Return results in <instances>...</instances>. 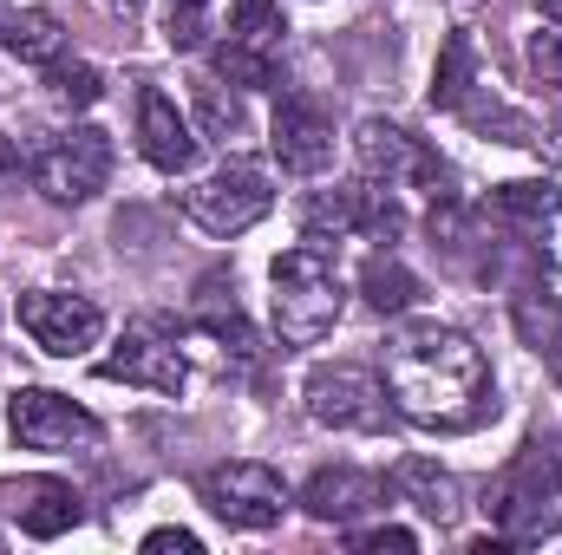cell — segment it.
<instances>
[{
	"instance_id": "cell-1",
	"label": "cell",
	"mask_w": 562,
	"mask_h": 555,
	"mask_svg": "<svg viewBox=\"0 0 562 555\" xmlns=\"http://www.w3.org/2000/svg\"><path fill=\"white\" fill-rule=\"evenodd\" d=\"M386 399L425 431H471L497 412L484 347L458 327H400L386 340Z\"/></svg>"
},
{
	"instance_id": "cell-2",
	"label": "cell",
	"mask_w": 562,
	"mask_h": 555,
	"mask_svg": "<svg viewBox=\"0 0 562 555\" xmlns=\"http://www.w3.org/2000/svg\"><path fill=\"white\" fill-rule=\"evenodd\" d=\"M269 281H276V294H269L276 333L288 340V347H314V340L334 333L347 287H340V269H334V256H327L321 242L281 249L276 262H269Z\"/></svg>"
},
{
	"instance_id": "cell-3",
	"label": "cell",
	"mask_w": 562,
	"mask_h": 555,
	"mask_svg": "<svg viewBox=\"0 0 562 555\" xmlns=\"http://www.w3.org/2000/svg\"><path fill=\"white\" fill-rule=\"evenodd\" d=\"M269 209H276V190H269V177H262L256 163H223L216 177H203V183L183 190V216H190L203 236H243V229H256Z\"/></svg>"
},
{
	"instance_id": "cell-4",
	"label": "cell",
	"mask_w": 562,
	"mask_h": 555,
	"mask_svg": "<svg viewBox=\"0 0 562 555\" xmlns=\"http://www.w3.org/2000/svg\"><path fill=\"white\" fill-rule=\"evenodd\" d=\"M196 497L229 530H269V523H281V510H288V484H281L269 464H256V457H229V464L203 471Z\"/></svg>"
},
{
	"instance_id": "cell-5",
	"label": "cell",
	"mask_w": 562,
	"mask_h": 555,
	"mask_svg": "<svg viewBox=\"0 0 562 555\" xmlns=\"http://www.w3.org/2000/svg\"><path fill=\"white\" fill-rule=\"evenodd\" d=\"M301 399H307V418L327 431H386V418H393L386 386L360 366H314Z\"/></svg>"
},
{
	"instance_id": "cell-6",
	"label": "cell",
	"mask_w": 562,
	"mask_h": 555,
	"mask_svg": "<svg viewBox=\"0 0 562 555\" xmlns=\"http://www.w3.org/2000/svg\"><path fill=\"white\" fill-rule=\"evenodd\" d=\"M7 424L26 451H99V438H105V424L86 406H72L66 393H46V386H20L7 399Z\"/></svg>"
},
{
	"instance_id": "cell-7",
	"label": "cell",
	"mask_w": 562,
	"mask_h": 555,
	"mask_svg": "<svg viewBox=\"0 0 562 555\" xmlns=\"http://www.w3.org/2000/svg\"><path fill=\"white\" fill-rule=\"evenodd\" d=\"M112 177V138L99 125H79L66 138H53L33 163V183L46 203H92Z\"/></svg>"
},
{
	"instance_id": "cell-8",
	"label": "cell",
	"mask_w": 562,
	"mask_h": 555,
	"mask_svg": "<svg viewBox=\"0 0 562 555\" xmlns=\"http://www.w3.org/2000/svg\"><path fill=\"white\" fill-rule=\"evenodd\" d=\"M99 373H105V380H125V386H150V393H164V399H177V393L190 386V360H183V340H177L170 320H138V327H125V340L105 353Z\"/></svg>"
},
{
	"instance_id": "cell-9",
	"label": "cell",
	"mask_w": 562,
	"mask_h": 555,
	"mask_svg": "<svg viewBox=\"0 0 562 555\" xmlns=\"http://www.w3.org/2000/svg\"><path fill=\"white\" fill-rule=\"evenodd\" d=\"M20 327L33 333V347H46L53 360H79L105 340V314L86 294H59V287H33L20 294Z\"/></svg>"
},
{
	"instance_id": "cell-10",
	"label": "cell",
	"mask_w": 562,
	"mask_h": 555,
	"mask_svg": "<svg viewBox=\"0 0 562 555\" xmlns=\"http://www.w3.org/2000/svg\"><path fill=\"white\" fill-rule=\"evenodd\" d=\"M353 150H360V170H367V177L425 183L431 196H438V183H445V163H438L413 132H400V125H386V118H367V125L353 132Z\"/></svg>"
},
{
	"instance_id": "cell-11",
	"label": "cell",
	"mask_w": 562,
	"mask_h": 555,
	"mask_svg": "<svg viewBox=\"0 0 562 555\" xmlns=\"http://www.w3.org/2000/svg\"><path fill=\"white\" fill-rule=\"evenodd\" d=\"M269 150H276L281 170H294V177H321L327 157H334V125H327V112H321L314 99L288 92V99L276 105V118H269Z\"/></svg>"
},
{
	"instance_id": "cell-12",
	"label": "cell",
	"mask_w": 562,
	"mask_h": 555,
	"mask_svg": "<svg viewBox=\"0 0 562 555\" xmlns=\"http://www.w3.org/2000/svg\"><path fill=\"white\" fill-rule=\"evenodd\" d=\"M386 484H393L400 503H413L425 523H438V530L458 523V510H464V490H458V477H451L438 457H400Z\"/></svg>"
},
{
	"instance_id": "cell-13",
	"label": "cell",
	"mask_w": 562,
	"mask_h": 555,
	"mask_svg": "<svg viewBox=\"0 0 562 555\" xmlns=\"http://www.w3.org/2000/svg\"><path fill=\"white\" fill-rule=\"evenodd\" d=\"M138 150H144V163H157L164 177H177V170H190V163H196L190 118H183L164 92H144V99H138Z\"/></svg>"
},
{
	"instance_id": "cell-14",
	"label": "cell",
	"mask_w": 562,
	"mask_h": 555,
	"mask_svg": "<svg viewBox=\"0 0 562 555\" xmlns=\"http://www.w3.org/2000/svg\"><path fill=\"white\" fill-rule=\"evenodd\" d=\"M301 503H307V517H321V523H353V517H367V510L386 503V484L367 477V471H353V464H334V471H321V477L301 490Z\"/></svg>"
},
{
	"instance_id": "cell-15",
	"label": "cell",
	"mask_w": 562,
	"mask_h": 555,
	"mask_svg": "<svg viewBox=\"0 0 562 555\" xmlns=\"http://www.w3.org/2000/svg\"><path fill=\"white\" fill-rule=\"evenodd\" d=\"M7 497H13V517H20V530H26L33 543H53V536H66V530L86 517V510H79V490L59 484V477H26V484H13Z\"/></svg>"
},
{
	"instance_id": "cell-16",
	"label": "cell",
	"mask_w": 562,
	"mask_h": 555,
	"mask_svg": "<svg viewBox=\"0 0 562 555\" xmlns=\"http://www.w3.org/2000/svg\"><path fill=\"white\" fill-rule=\"evenodd\" d=\"M0 46H7L20 66H53L59 46H66V26H59L46 7H20V13L0 20Z\"/></svg>"
},
{
	"instance_id": "cell-17",
	"label": "cell",
	"mask_w": 562,
	"mask_h": 555,
	"mask_svg": "<svg viewBox=\"0 0 562 555\" xmlns=\"http://www.w3.org/2000/svg\"><path fill=\"white\" fill-rule=\"evenodd\" d=\"M477 92H484L477 86V46H471V33H451L445 53H438V72H431V105L438 112H464Z\"/></svg>"
},
{
	"instance_id": "cell-18",
	"label": "cell",
	"mask_w": 562,
	"mask_h": 555,
	"mask_svg": "<svg viewBox=\"0 0 562 555\" xmlns=\"http://www.w3.org/2000/svg\"><path fill=\"white\" fill-rule=\"evenodd\" d=\"M491 209H497L510 229H543V223L557 216V183H543V177L497 183V190H491Z\"/></svg>"
},
{
	"instance_id": "cell-19",
	"label": "cell",
	"mask_w": 562,
	"mask_h": 555,
	"mask_svg": "<svg viewBox=\"0 0 562 555\" xmlns=\"http://www.w3.org/2000/svg\"><path fill=\"white\" fill-rule=\"evenodd\" d=\"M360 294H367L373 314H406V307L419 301V275H413L406 262H393V256H373V262L360 269Z\"/></svg>"
},
{
	"instance_id": "cell-20",
	"label": "cell",
	"mask_w": 562,
	"mask_h": 555,
	"mask_svg": "<svg viewBox=\"0 0 562 555\" xmlns=\"http://www.w3.org/2000/svg\"><path fill=\"white\" fill-rule=\"evenodd\" d=\"M353 229H367V236H380V242H393L400 229H406V209L393 203V183L380 190V177H360L353 183Z\"/></svg>"
},
{
	"instance_id": "cell-21",
	"label": "cell",
	"mask_w": 562,
	"mask_h": 555,
	"mask_svg": "<svg viewBox=\"0 0 562 555\" xmlns=\"http://www.w3.org/2000/svg\"><path fill=\"white\" fill-rule=\"evenodd\" d=\"M510 484H524L530 497H557L562 490V438H537V444H524V457L510 464Z\"/></svg>"
},
{
	"instance_id": "cell-22",
	"label": "cell",
	"mask_w": 562,
	"mask_h": 555,
	"mask_svg": "<svg viewBox=\"0 0 562 555\" xmlns=\"http://www.w3.org/2000/svg\"><path fill=\"white\" fill-rule=\"evenodd\" d=\"M301 229H307V242L353 236V183H347V190H321V196H307V209H301Z\"/></svg>"
},
{
	"instance_id": "cell-23",
	"label": "cell",
	"mask_w": 562,
	"mask_h": 555,
	"mask_svg": "<svg viewBox=\"0 0 562 555\" xmlns=\"http://www.w3.org/2000/svg\"><path fill=\"white\" fill-rule=\"evenodd\" d=\"M281 33H288V26H281V7H276V0H236V7H229V39L276 53Z\"/></svg>"
},
{
	"instance_id": "cell-24",
	"label": "cell",
	"mask_w": 562,
	"mask_h": 555,
	"mask_svg": "<svg viewBox=\"0 0 562 555\" xmlns=\"http://www.w3.org/2000/svg\"><path fill=\"white\" fill-rule=\"evenodd\" d=\"M196 125H203V138H216V144H229L236 132H243V105L223 92V79H196Z\"/></svg>"
},
{
	"instance_id": "cell-25",
	"label": "cell",
	"mask_w": 562,
	"mask_h": 555,
	"mask_svg": "<svg viewBox=\"0 0 562 555\" xmlns=\"http://www.w3.org/2000/svg\"><path fill=\"white\" fill-rule=\"evenodd\" d=\"M216 79H229V86H276V53L243 46V39H223L216 46Z\"/></svg>"
},
{
	"instance_id": "cell-26",
	"label": "cell",
	"mask_w": 562,
	"mask_h": 555,
	"mask_svg": "<svg viewBox=\"0 0 562 555\" xmlns=\"http://www.w3.org/2000/svg\"><path fill=\"white\" fill-rule=\"evenodd\" d=\"M46 92L59 99V105H99V92H105V79H99V66H86V59H72V66H53L46 72Z\"/></svg>"
},
{
	"instance_id": "cell-27",
	"label": "cell",
	"mask_w": 562,
	"mask_h": 555,
	"mask_svg": "<svg viewBox=\"0 0 562 555\" xmlns=\"http://www.w3.org/2000/svg\"><path fill=\"white\" fill-rule=\"evenodd\" d=\"M347 550H360V555H413L419 550V536H413V530H400V523H386V530H353V536H347Z\"/></svg>"
},
{
	"instance_id": "cell-28",
	"label": "cell",
	"mask_w": 562,
	"mask_h": 555,
	"mask_svg": "<svg viewBox=\"0 0 562 555\" xmlns=\"http://www.w3.org/2000/svg\"><path fill=\"white\" fill-rule=\"evenodd\" d=\"M517 327H524L530 347H557L562 340V307H537V301H524V307H517Z\"/></svg>"
},
{
	"instance_id": "cell-29",
	"label": "cell",
	"mask_w": 562,
	"mask_h": 555,
	"mask_svg": "<svg viewBox=\"0 0 562 555\" xmlns=\"http://www.w3.org/2000/svg\"><path fill=\"white\" fill-rule=\"evenodd\" d=\"M530 72L562 92V33H537V39H530Z\"/></svg>"
},
{
	"instance_id": "cell-30",
	"label": "cell",
	"mask_w": 562,
	"mask_h": 555,
	"mask_svg": "<svg viewBox=\"0 0 562 555\" xmlns=\"http://www.w3.org/2000/svg\"><path fill=\"white\" fill-rule=\"evenodd\" d=\"M203 7L210 0H170V46H196L203 39Z\"/></svg>"
},
{
	"instance_id": "cell-31",
	"label": "cell",
	"mask_w": 562,
	"mask_h": 555,
	"mask_svg": "<svg viewBox=\"0 0 562 555\" xmlns=\"http://www.w3.org/2000/svg\"><path fill=\"white\" fill-rule=\"evenodd\" d=\"M144 555H203V543L190 530H150L144 536Z\"/></svg>"
},
{
	"instance_id": "cell-32",
	"label": "cell",
	"mask_w": 562,
	"mask_h": 555,
	"mask_svg": "<svg viewBox=\"0 0 562 555\" xmlns=\"http://www.w3.org/2000/svg\"><path fill=\"white\" fill-rule=\"evenodd\" d=\"M550 380H557V393H562V340L550 347Z\"/></svg>"
},
{
	"instance_id": "cell-33",
	"label": "cell",
	"mask_w": 562,
	"mask_h": 555,
	"mask_svg": "<svg viewBox=\"0 0 562 555\" xmlns=\"http://www.w3.org/2000/svg\"><path fill=\"white\" fill-rule=\"evenodd\" d=\"M537 13H550V20H562V0H537Z\"/></svg>"
},
{
	"instance_id": "cell-34",
	"label": "cell",
	"mask_w": 562,
	"mask_h": 555,
	"mask_svg": "<svg viewBox=\"0 0 562 555\" xmlns=\"http://www.w3.org/2000/svg\"><path fill=\"white\" fill-rule=\"evenodd\" d=\"M112 7H138V0H112Z\"/></svg>"
}]
</instances>
